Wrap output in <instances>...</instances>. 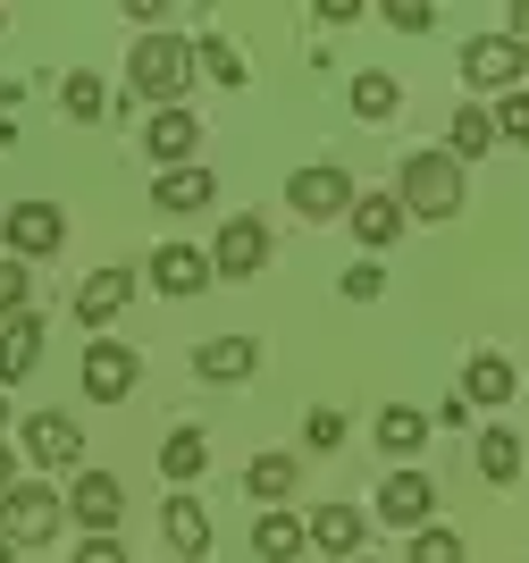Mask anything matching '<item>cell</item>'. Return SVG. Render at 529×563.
<instances>
[{
    "label": "cell",
    "instance_id": "6da1fadb",
    "mask_svg": "<svg viewBox=\"0 0 529 563\" xmlns=\"http://www.w3.org/2000/svg\"><path fill=\"white\" fill-rule=\"evenodd\" d=\"M126 85L152 110H185V85H194V34H135L126 51Z\"/></svg>",
    "mask_w": 529,
    "mask_h": 563
},
{
    "label": "cell",
    "instance_id": "7a4b0ae2",
    "mask_svg": "<svg viewBox=\"0 0 529 563\" xmlns=\"http://www.w3.org/2000/svg\"><path fill=\"white\" fill-rule=\"evenodd\" d=\"M395 202H404V219H454L462 211V161L454 152H404V168H395Z\"/></svg>",
    "mask_w": 529,
    "mask_h": 563
},
{
    "label": "cell",
    "instance_id": "3957f363",
    "mask_svg": "<svg viewBox=\"0 0 529 563\" xmlns=\"http://www.w3.org/2000/svg\"><path fill=\"white\" fill-rule=\"evenodd\" d=\"M59 521H68V496H51L43 479H18V488L0 496V539L18 547V555H25V547H51V539H59Z\"/></svg>",
    "mask_w": 529,
    "mask_h": 563
},
{
    "label": "cell",
    "instance_id": "277c9868",
    "mask_svg": "<svg viewBox=\"0 0 529 563\" xmlns=\"http://www.w3.org/2000/svg\"><path fill=\"white\" fill-rule=\"evenodd\" d=\"M521 68H529V43H513V34H471L462 43V85L471 93H521Z\"/></svg>",
    "mask_w": 529,
    "mask_h": 563
},
{
    "label": "cell",
    "instance_id": "5b68a950",
    "mask_svg": "<svg viewBox=\"0 0 529 563\" xmlns=\"http://www.w3.org/2000/svg\"><path fill=\"white\" fill-rule=\"evenodd\" d=\"M0 235H9V261H51L68 244V211H59V202H9Z\"/></svg>",
    "mask_w": 529,
    "mask_h": 563
},
{
    "label": "cell",
    "instance_id": "8992f818",
    "mask_svg": "<svg viewBox=\"0 0 529 563\" xmlns=\"http://www.w3.org/2000/svg\"><path fill=\"white\" fill-rule=\"evenodd\" d=\"M261 269H269V219L235 211L210 244V278H261Z\"/></svg>",
    "mask_w": 529,
    "mask_h": 563
},
{
    "label": "cell",
    "instance_id": "52a82bcc",
    "mask_svg": "<svg viewBox=\"0 0 529 563\" xmlns=\"http://www.w3.org/2000/svg\"><path fill=\"white\" fill-rule=\"evenodd\" d=\"M135 371H143L135 345H110V336H92L85 362H76V378H85L92 404H126V396H135Z\"/></svg>",
    "mask_w": 529,
    "mask_h": 563
},
{
    "label": "cell",
    "instance_id": "ba28073f",
    "mask_svg": "<svg viewBox=\"0 0 529 563\" xmlns=\"http://www.w3.org/2000/svg\"><path fill=\"white\" fill-rule=\"evenodd\" d=\"M286 202H295L302 219H337V211H353V168H337V161L295 168V177H286Z\"/></svg>",
    "mask_w": 529,
    "mask_h": 563
},
{
    "label": "cell",
    "instance_id": "9c48e42d",
    "mask_svg": "<svg viewBox=\"0 0 529 563\" xmlns=\"http://www.w3.org/2000/svg\"><path fill=\"white\" fill-rule=\"evenodd\" d=\"M118 514H126V488H118L110 471H76L68 521H85V539H118Z\"/></svg>",
    "mask_w": 529,
    "mask_h": 563
},
{
    "label": "cell",
    "instance_id": "30bf717a",
    "mask_svg": "<svg viewBox=\"0 0 529 563\" xmlns=\"http://www.w3.org/2000/svg\"><path fill=\"white\" fill-rule=\"evenodd\" d=\"M18 446L34 454L43 471H85V438H76L68 412H34V421L18 429Z\"/></svg>",
    "mask_w": 529,
    "mask_h": 563
},
{
    "label": "cell",
    "instance_id": "8fae6325",
    "mask_svg": "<svg viewBox=\"0 0 529 563\" xmlns=\"http://www.w3.org/2000/svg\"><path fill=\"white\" fill-rule=\"evenodd\" d=\"M378 521H395V530H429V521H438V479H429V471H395L387 488H378Z\"/></svg>",
    "mask_w": 529,
    "mask_h": 563
},
{
    "label": "cell",
    "instance_id": "7c38bea8",
    "mask_svg": "<svg viewBox=\"0 0 529 563\" xmlns=\"http://www.w3.org/2000/svg\"><path fill=\"white\" fill-rule=\"evenodd\" d=\"M143 152L161 168H194V152H202V118L194 110H152L143 118Z\"/></svg>",
    "mask_w": 529,
    "mask_h": 563
},
{
    "label": "cell",
    "instance_id": "4fadbf2b",
    "mask_svg": "<svg viewBox=\"0 0 529 563\" xmlns=\"http://www.w3.org/2000/svg\"><path fill=\"white\" fill-rule=\"evenodd\" d=\"M161 539L177 547L185 563H202V555H210V505H202L194 488H177V496L161 505Z\"/></svg>",
    "mask_w": 529,
    "mask_h": 563
},
{
    "label": "cell",
    "instance_id": "5bb4252c",
    "mask_svg": "<svg viewBox=\"0 0 529 563\" xmlns=\"http://www.w3.org/2000/svg\"><path fill=\"white\" fill-rule=\"evenodd\" d=\"M126 295H135V269H118V261H110V269H92V278L76 286V320H85V329L101 336V329L118 320V311H126Z\"/></svg>",
    "mask_w": 529,
    "mask_h": 563
},
{
    "label": "cell",
    "instance_id": "9a60e30c",
    "mask_svg": "<svg viewBox=\"0 0 529 563\" xmlns=\"http://www.w3.org/2000/svg\"><path fill=\"white\" fill-rule=\"evenodd\" d=\"M152 286H161V295H177V303H185V295H202V286H210V253L168 235L161 253H152Z\"/></svg>",
    "mask_w": 529,
    "mask_h": 563
},
{
    "label": "cell",
    "instance_id": "2e32d148",
    "mask_svg": "<svg viewBox=\"0 0 529 563\" xmlns=\"http://www.w3.org/2000/svg\"><path fill=\"white\" fill-rule=\"evenodd\" d=\"M261 362L253 336H210V345H194V378H210V387H244Z\"/></svg>",
    "mask_w": 529,
    "mask_h": 563
},
{
    "label": "cell",
    "instance_id": "e0dca14e",
    "mask_svg": "<svg viewBox=\"0 0 529 563\" xmlns=\"http://www.w3.org/2000/svg\"><path fill=\"white\" fill-rule=\"evenodd\" d=\"M302 547H311V521L286 514V505H269V514L253 521V555L261 563H302Z\"/></svg>",
    "mask_w": 529,
    "mask_h": 563
},
{
    "label": "cell",
    "instance_id": "ac0fdd59",
    "mask_svg": "<svg viewBox=\"0 0 529 563\" xmlns=\"http://www.w3.org/2000/svg\"><path fill=\"white\" fill-rule=\"evenodd\" d=\"M353 244H362V253H387L395 235H404V202H395V194H353Z\"/></svg>",
    "mask_w": 529,
    "mask_h": 563
},
{
    "label": "cell",
    "instance_id": "d6986e66",
    "mask_svg": "<svg viewBox=\"0 0 529 563\" xmlns=\"http://www.w3.org/2000/svg\"><path fill=\"white\" fill-rule=\"evenodd\" d=\"M513 387H521V378H513V362L496 345H480L462 362V404H513Z\"/></svg>",
    "mask_w": 529,
    "mask_h": 563
},
{
    "label": "cell",
    "instance_id": "ffe728a7",
    "mask_svg": "<svg viewBox=\"0 0 529 563\" xmlns=\"http://www.w3.org/2000/svg\"><path fill=\"white\" fill-rule=\"evenodd\" d=\"M210 194H219V177H210V168H161V177H152V202H161L168 219L210 211Z\"/></svg>",
    "mask_w": 529,
    "mask_h": 563
},
{
    "label": "cell",
    "instance_id": "44dd1931",
    "mask_svg": "<svg viewBox=\"0 0 529 563\" xmlns=\"http://www.w3.org/2000/svg\"><path fill=\"white\" fill-rule=\"evenodd\" d=\"M202 471H210V438H202V429H168V438H161V479H168V488H194Z\"/></svg>",
    "mask_w": 529,
    "mask_h": 563
},
{
    "label": "cell",
    "instance_id": "7402d4cb",
    "mask_svg": "<svg viewBox=\"0 0 529 563\" xmlns=\"http://www.w3.org/2000/svg\"><path fill=\"white\" fill-rule=\"evenodd\" d=\"M362 530H370V521L353 514V505H320V514H311V547H320V555H337V563L362 555Z\"/></svg>",
    "mask_w": 529,
    "mask_h": 563
},
{
    "label": "cell",
    "instance_id": "603a6c76",
    "mask_svg": "<svg viewBox=\"0 0 529 563\" xmlns=\"http://www.w3.org/2000/svg\"><path fill=\"white\" fill-rule=\"evenodd\" d=\"M34 362H43V320L25 311V320H9V329H0V387L34 378Z\"/></svg>",
    "mask_w": 529,
    "mask_h": 563
},
{
    "label": "cell",
    "instance_id": "cb8c5ba5",
    "mask_svg": "<svg viewBox=\"0 0 529 563\" xmlns=\"http://www.w3.org/2000/svg\"><path fill=\"white\" fill-rule=\"evenodd\" d=\"M445 152H454L462 168L496 152V118H487V101H462V110H454V126H445Z\"/></svg>",
    "mask_w": 529,
    "mask_h": 563
},
{
    "label": "cell",
    "instance_id": "d4e9b609",
    "mask_svg": "<svg viewBox=\"0 0 529 563\" xmlns=\"http://www.w3.org/2000/svg\"><path fill=\"white\" fill-rule=\"evenodd\" d=\"M471 463H480V479H487V488H513V479H521V438H513L505 421H496V429H480Z\"/></svg>",
    "mask_w": 529,
    "mask_h": 563
},
{
    "label": "cell",
    "instance_id": "484cf974",
    "mask_svg": "<svg viewBox=\"0 0 529 563\" xmlns=\"http://www.w3.org/2000/svg\"><path fill=\"white\" fill-rule=\"evenodd\" d=\"M370 438H378V446H387L395 463H412V454L429 446V412H412V404H387V412H378V429H370Z\"/></svg>",
    "mask_w": 529,
    "mask_h": 563
},
{
    "label": "cell",
    "instance_id": "4316f807",
    "mask_svg": "<svg viewBox=\"0 0 529 563\" xmlns=\"http://www.w3.org/2000/svg\"><path fill=\"white\" fill-rule=\"evenodd\" d=\"M59 110H68L76 126H101V118H110L118 101H110V85H101L92 68H76V76H59Z\"/></svg>",
    "mask_w": 529,
    "mask_h": 563
},
{
    "label": "cell",
    "instance_id": "83f0119b",
    "mask_svg": "<svg viewBox=\"0 0 529 563\" xmlns=\"http://www.w3.org/2000/svg\"><path fill=\"white\" fill-rule=\"evenodd\" d=\"M395 110H404V85H395L387 68H362V76H353V118H362V126H387Z\"/></svg>",
    "mask_w": 529,
    "mask_h": 563
},
{
    "label": "cell",
    "instance_id": "f1b7e54d",
    "mask_svg": "<svg viewBox=\"0 0 529 563\" xmlns=\"http://www.w3.org/2000/svg\"><path fill=\"white\" fill-rule=\"evenodd\" d=\"M244 488H253L261 505H286V496L302 488V463L295 454H253V463H244Z\"/></svg>",
    "mask_w": 529,
    "mask_h": 563
},
{
    "label": "cell",
    "instance_id": "f546056e",
    "mask_svg": "<svg viewBox=\"0 0 529 563\" xmlns=\"http://www.w3.org/2000/svg\"><path fill=\"white\" fill-rule=\"evenodd\" d=\"M194 68H202L210 85H228V93L244 85V76H253V68H244V51H235L228 34H194Z\"/></svg>",
    "mask_w": 529,
    "mask_h": 563
},
{
    "label": "cell",
    "instance_id": "4dcf8cb0",
    "mask_svg": "<svg viewBox=\"0 0 529 563\" xmlns=\"http://www.w3.org/2000/svg\"><path fill=\"white\" fill-rule=\"evenodd\" d=\"M25 303H34V278H25V261L0 253V329H9V320H25Z\"/></svg>",
    "mask_w": 529,
    "mask_h": 563
},
{
    "label": "cell",
    "instance_id": "1f68e13d",
    "mask_svg": "<svg viewBox=\"0 0 529 563\" xmlns=\"http://www.w3.org/2000/svg\"><path fill=\"white\" fill-rule=\"evenodd\" d=\"M487 118H496V143H529V93H496Z\"/></svg>",
    "mask_w": 529,
    "mask_h": 563
},
{
    "label": "cell",
    "instance_id": "d6a6232c",
    "mask_svg": "<svg viewBox=\"0 0 529 563\" xmlns=\"http://www.w3.org/2000/svg\"><path fill=\"white\" fill-rule=\"evenodd\" d=\"M404 563H462V539L445 530V521H429V530H412V555Z\"/></svg>",
    "mask_w": 529,
    "mask_h": 563
},
{
    "label": "cell",
    "instance_id": "836d02e7",
    "mask_svg": "<svg viewBox=\"0 0 529 563\" xmlns=\"http://www.w3.org/2000/svg\"><path fill=\"white\" fill-rule=\"evenodd\" d=\"M302 446H311V454H337V446H345V412H337V404H320V412L302 421Z\"/></svg>",
    "mask_w": 529,
    "mask_h": 563
},
{
    "label": "cell",
    "instance_id": "e575fe53",
    "mask_svg": "<svg viewBox=\"0 0 529 563\" xmlns=\"http://www.w3.org/2000/svg\"><path fill=\"white\" fill-rule=\"evenodd\" d=\"M378 295H387V269H378V261H353L345 269V303H378Z\"/></svg>",
    "mask_w": 529,
    "mask_h": 563
},
{
    "label": "cell",
    "instance_id": "d590c367",
    "mask_svg": "<svg viewBox=\"0 0 529 563\" xmlns=\"http://www.w3.org/2000/svg\"><path fill=\"white\" fill-rule=\"evenodd\" d=\"M387 25H395V34H429L438 9H429V0H387Z\"/></svg>",
    "mask_w": 529,
    "mask_h": 563
},
{
    "label": "cell",
    "instance_id": "8d00e7d4",
    "mask_svg": "<svg viewBox=\"0 0 529 563\" xmlns=\"http://www.w3.org/2000/svg\"><path fill=\"white\" fill-rule=\"evenodd\" d=\"M76 563H126V547H118V539H85V547H76Z\"/></svg>",
    "mask_w": 529,
    "mask_h": 563
},
{
    "label": "cell",
    "instance_id": "74e56055",
    "mask_svg": "<svg viewBox=\"0 0 529 563\" xmlns=\"http://www.w3.org/2000/svg\"><path fill=\"white\" fill-rule=\"evenodd\" d=\"M18 488V446H9V438H0V496Z\"/></svg>",
    "mask_w": 529,
    "mask_h": 563
},
{
    "label": "cell",
    "instance_id": "f35d334b",
    "mask_svg": "<svg viewBox=\"0 0 529 563\" xmlns=\"http://www.w3.org/2000/svg\"><path fill=\"white\" fill-rule=\"evenodd\" d=\"M521 34H529V0H521V9H513V43H521Z\"/></svg>",
    "mask_w": 529,
    "mask_h": 563
},
{
    "label": "cell",
    "instance_id": "ab89813d",
    "mask_svg": "<svg viewBox=\"0 0 529 563\" xmlns=\"http://www.w3.org/2000/svg\"><path fill=\"white\" fill-rule=\"evenodd\" d=\"M9 101H18V85H0V110H9Z\"/></svg>",
    "mask_w": 529,
    "mask_h": 563
},
{
    "label": "cell",
    "instance_id": "60d3db41",
    "mask_svg": "<svg viewBox=\"0 0 529 563\" xmlns=\"http://www.w3.org/2000/svg\"><path fill=\"white\" fill-rule=\"evenodd\" d=\"M0 429H9V387H0Z\"/></svg>",
    "mask_w": 529,
    "mask_h": 563
},
{
    "label": "cell",
    "instance_id": "b9f144b4",
    "mask_svg": "<svg viewBox=\"0 0 529 563\" xmlns=\"http://www.w3.org/2000/svg\"><path fill=\"white\" fill-rule=\"evenodd\" d=\"M0 563H18V547H9V539H0Z\"/></svg>",
    "mask_w": 529,
    "mask_h": 563
},
{
    "label": "cell",
    "instance_id": "7bdbcfd3",
    "mask_svg": "<svg viewBox=\"0 0 529 563\" xmlns=\"http://www.w3.org/2000/svg\"><path fill=\"white\" fill-rule=\"evenodd\" d=\"M0 25H9V9H0Z\"/></svg>",
    "mask_w": 529,
    "mask_h": 563
},
{
    "label": "cell",
    "instance_id": "ee69618b",
    "mask_svg": "<svg viewBox=\"0 0 529 563\" xmlns=\"http://www.w3.org/2000/svg\"><path fill=\"white\" fill-rule=\"evenodd\" d=\"M353 563H370V555H353Z\"/></svg>",
    "mask_w": 529,
    "mask_h": 563
}]
</instances>
